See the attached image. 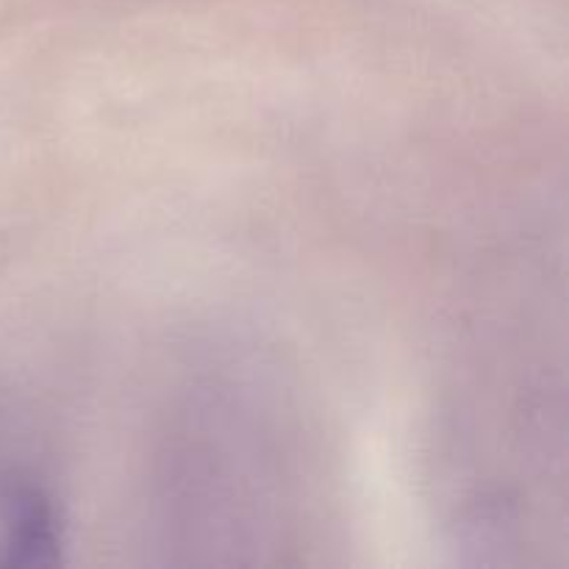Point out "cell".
<instances>
[{"instance_id": "1", "label": "cell", "mask_w": 569, "mask_h": 569, "mask_svg": "<svg viewBox=\"0 0 569 569\" xmlns=\"http://www.w3.org/2000/svg\"><path fill=\"white\" fill-rule=\"evenodd\" d=\"M61 561V526L39 489L9 487L0 495V567L42 569Z\"/></svg>"}]
</instances>
